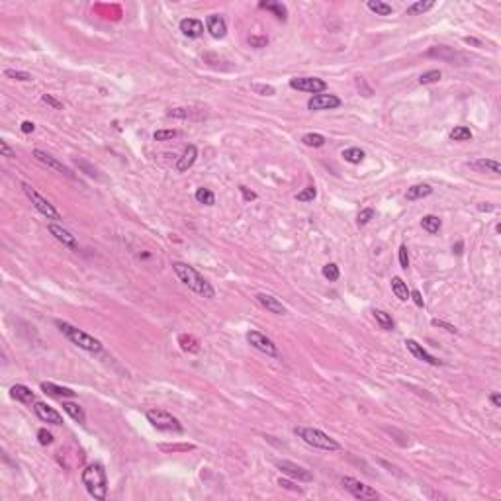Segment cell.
Segmentation results:
<instances>
[{
    "mask_svg": "<svg viewBox=\"0 0 501 501\" xmlns=\"http://www.w3.org/2000/svg\"><path fill=\"white\" fill-rule=\"evenodd\" d=\"M392 292L395 294V298L399 302H407L409 300V290H407V284L399 278V276H394L392 278Z\"/></svg>",
    "mask_w": 501,
    "mask_h": 501,
    "instance_id": "4316f807",
    "label": "cell"
},
{
    "mask_svg": "<svg viewBox=\"0 0 501 501\" xmlns=\"http://www.w3.org/2000/svg\"><path fill=\"white\" fill-rule=\"evenodd\" d=\"M10 395H12L14 399L22 401V403H32V401H36V394H34L28 386H24V384L12 386V388H10Z\"/></svg>",
    "mask_w": 501,
    "mask_h": 501,
    "instance_id": "44dd1931",
    "label": "cell"
},
{
    "mask_svg": "<svg viewBox=\"0 0 501 501\" xmlns=\"http://www.w3.org/2000/svg\"><path fill=\"white\" fill-rule=\"evenodd\" d=\"M464 41L468 45H476V47H482V43L478 41V39H474V37H464Z\"/></svg>",
    "mask_w": 501,
    "mask_h": 501,
    "instance_id": "680465c9",
    "label": "cell"
},
{
    "mask_svg": "<svg viewBox=\"0 0 501 501\" xmlns=\"http://www.w3.org/2000/svg\"><path fill=\"white\" fill-rule=\"evenodd\" d=\"M47 229H49V233L53 235L59 243H63L65 247H69L71 251H78V241H76V237L71 231H67L65 227H61L57 223H49Z\"/></svg>",
    "mask_w": 501,
    "mask_h": 501,
    "instance_id": "5bb4252c",
    "label": "cell"
},
{
    "mask_svg": "<svg viewBox=\"0 0 501 501\" xmlns=\"http://www.w3.org/2000/svg\"><path fill=\"white\" fill-rule=\"evenodd\" d=\"M166 116L169 118H182V120H186V118H190V110L188 108H175V110L166 112Z\"/></svg>",
    "mask_w": 501,
    "mask_h": 501,
    "instance_id": "f6af8a7d",
    "label": "cell"
},
{
    "mask_svg": "<svg viewBox=\"0 0 501 501\" xmlns=\"http://www.w3.org/2000/svg\"><path fill=\"white\" fill-rule=\"evenodd\" d=\"M161 450H194V445H171V447H166V445H161Z\"/></svg>",
    "mask_w": 501,
    "mask_h": 501,
    "instance_id": "f5cc1de1",
    "label": "cell"
},
{
    "mask_svg": "<svg viewBox=\"0 0 501 501\" xmlns=\"http://www.w3.org/2000/svg\"><path fill=\"white\" fill-rule=\"evenodd\" d=\"M239 190H241V194H243V198H245L247 202H251V200H257V194H255L253 190H249L247 186H239Z\"/></svg>",
    "mask_w": 501,
    "mask_h": 501,
    "instance_id": "9f6ffc18",
    "label": "cell"
},
{
    "mask_svg": "<svg viewBox=\"0 0 501 501\" xmlns=\"http://www.w3.org/2000/svg\"><path fill=\"white\" fill-rule=\"evenodd\" d=\"M20 129H22L24 133H34V131H36V124H34V122H30V120H26V122H22Z\"/></svg>",
    "mask_w": 501,
    "mask_h": 501,
    "instance_id": "11a10c76",
    "label": "cell"
},
{
    "mask_svg": "<svg viewBox=\"0 0 501 501\" xmlns=\"http://www.w3.org/2000/svg\"><path fill=\"white\" fill-rule=\"evenodd\" d=\"M206 30L215 39H223V37L227 36V24H225V20L221 18V16H217V14H210L206 18Z\"/></svg>",
    "mask_w": 501,
    "mask_h": 501,
    "instance_id": "2e32d148",
    "label": "cell"
},
{
    "mask_svg": "<svg viewBox=\"0 0 501 501\" xmlns=\"http://www.w3.org/2000/svg\"><path fill=\"white\" fill-rule=\"evenodd\" d=\"M22 190H24V194H26V196L30 198V202L34 204V208H36L41 215H45L47 219H61V214L55 210L53 204H51L49 200H45V198L41 196V194L37 192L32 184L22 182Z\"/></svg>",
    "mask_w": 501,
    "mask_h": 501,
    "instance_id": "8992f818",
    "label": "cell"
},
{
    "mask_svg": "<svg viewBox=\"0 0 501 501\" xmlns=\"http://www.w3.org/2000/svg\"><path fill=\"white\" fill-rule=\"evenodd\" d=\"M315 196H317L315 186H305L302 192H298V194H296V200H298V202H313Z\"/></svg>",
    "mask_w": 501,
    "mask_h": 501,
    "instance_id": "f35d334b",
    "label": "cell"
},
{
    "mask_svg": "<svg viewBox=\"0 0 501 501\" xmlns=\"http://www.w3.org/2000/svg\"><path fill=\"white\" fill-rule=\"evenodd\" d=\"M6 76H10V78H16V80H22V82H30V80H34L32 78V74L26 71H14V69H6L4 71Z\"/></svg>",
    "mask_w": 501,
    "mask_h": 501,
    "instance_id": "60d3db41",
    "label": "cell"
},
{
    "mask_svg": "<svg viewBox=\"0 0 501 501\" xmlns=\"http://www.w3.org/2000/svg\"><path fill=\"white\" fill-rule=\"evenodd\" d=\"M399 267L403 270L409 269V255H407V247L405 245L399 247Z\"/></svg>",
    "mask_w": 501,
    "mask_h": 501,
    "instance_id": "7dc6e473",
    "label": "cell"
},
{
    "mask_svg": "<svg viewBox=\"0 0 501 501\" xmlns=\"http://www.w3.org/2000/svg\"><path fill=\"white\" fill-rule=\"evenodd\" d=\"M247 341H249L251 347H255L257 351H261L263 355H267V357H280V353H278V347L274 345V341L269 339L265 333H261V331H249L247 333Z\"/></svg>",
    "mask_w": 501,
    "mask_h": 501,
    "instance_id": "ba28073f",
    "label": "cell"
},
{
    "mask_svg": "<svg viewBox=\"0 0 501 501\" xmlns=\"http://www.w3.org/2000/svg\"><path fill=\"white\" fill-rule=\"evenodd\" d=\"M41 102L49 104V106L55 108V110H61V108H63V104H61L59 100H55V98H53V96H51V94H43V96H41Z\"/></svg>",
    "mask_w": 501,
    "mask_h": 501,
    "instance_id": "816d5d0a",
    "label": "cell"
},
{
    "mask_svg": "<svg viewBox=\"0 0 501 501\" xmlns=\"http://www.w3.org/2000/svg\"><path fill=\"white\" fill-rule=\"evenodd\" d=\"M290 89L311 92V94H321L327 90V82L317 76H296V78H290Z\"/></svg>",
    "mask_w": 501,
    "mask_h": 501,
    "instance_id": "9c48e42d",
    "label": "cell"
},
{
    "mask_svg": "<svg viewBox=\"0 0 501 501\" xmlns=\"http://www.w3.org/2000/svg\"><path fill=\"white\" fill-rule=\"evenodd\" d=\"M278 485H280V487H284V489H290V491H298V493H302V489H300L298 485H294V482L286 480V478H278Z\"/></svg>",
    "mask_w": 501,
    "mask_h": 501,
    "instance_id": "f907efd6",
    "label": "cell"
},
{
    "mask_svg": "<svg viewBox=\"0 0 501 501\" xmlns=\"http://www.w3.org/2000/svg\"><path fill=\"white\" fill-rule=\"evenodd\" d=\"M366 6H368V10H370V12H374V14H378V16H390V14L394 12L392 4L382 2V0H368V2H366Z\"/></svg>",
    "mask_w": 501,
    "mask_h": 501,
    "instance_id": "83f0119b",
    "label": "cell"
},
{
    "mask_svg": "<svg viewBox=\"0 0 501 501\" xmlns=\"http://www.w3.org/2000/svg\"><path fill=\"white\" fill-rule=\"evenodd\" d=\"M489 401L493 403V407H501V395L495 392V394H491L489 395Z\"/></svg>",
    "mask_w": 501,
    "mask_h": 501,
    "instance_id": "6f0895ef",
    "label": "cell"
},
{
    "mask_svg": "<svg viewBox=\"0 0 501 501\" xmlns=\"http://www.w3.org/2000/svg\"><path fill=\"white\" fill-rule=\"evenodd\" d=\"M341 104H343L341 98L335 94H315L309 98L307 108L313 112H323V110H337Z\"/></svg>",
    "mask_w": 501,
    "mask_h": 501,
    "instance_id": "30bf717a",
    "label": "cell"
},
{
    "mask_svg": "<svg viewBox=\"0 0 501 501\" xmlns=\"http://www.w3.org/2000/svg\"><path fill=\"white\" fill-rule=\"evenodd\" d=\"M478 210H480V212H491V210H493V206H489V204H485V206H483V204H480V206H478Z\"/></svg>",
    "mask_w": 501,
    "mask_h": 501,
    "instance_id": "91938a15",
    "label": "cell"
},
{
    "mask_svg": "<svg viewBox=\"0 0 501 501\" xmlns=\"http://www.w3.org/2000/svg\"><path fill=\"white\" fill-rule=\"evenodd\" d=\"M41 390L47 395H53V397H59V399H67V397H74L76 395V392H72L71 388L57 386L53 382H41Z\"/></svg>",
    "mask_w": 501,
    "mask_h": 501,
    "instance_id": "ffe728a7",
    "label": "cell"
},
{
    "mask_svg": "<svg viewBox=\"0 0 501 501\" xmlns=\"http://www.w3.org/2000/svg\"><path fill=\"white\" fill-rule=\"evenodd\" d=\"M433 194V188L429 184H415L411 188H407L405 192V198L407 200H421V198H427Z\"/></svg>",
    "mask_w": 501,
    "mask_h": 501,
    "instance_id": "d4e9b609",
    "label": "cell"
},
{
    "mask_svg": "<svg viewBox=\"0 0 501 501\" xmlns=\"http://www.w3.org/2000/svg\"><path fill=\"white\" fill-rule=\"evenodd\" d=\"M441 225H443V223H441V219H439L437 215H425V217L421 219V227H423L427 233H431V235L439 233Z\"/></svg>",
    "mask_w": 501,
    "mask_h": 501,
    "instance_id": "d6a6232c",
    "label": "cell"
},
{
    "mask_svg": "<svg viewBox=\"0 0 501 501\" xmlns=\"http://www.w3.org/2000/svg\"><path fill=\"white\" fill-rule=\"evenodd\" d=\"M249 45L251 47H255V49H263V47H267L269 45V39L265 36H251L249 37Z\"/></svg>",
    "mask_w": 501,
    "mask_h": 501,
    "instance_id": "b9f144b4",
    "label": "cell"
},
{
    "mask_svg": "<svg viewBox=\"0 0 501 501\" xmlns=\"http://www.w3.org/2000/svg\"><path fill=\"white\" fill-rule=\"evenodd\" d=\"M63 409H65V413H67L69 417H72L76 423H80V425L87 423V415H85L82 407H80L78 403H72V401H65V399H63Z\"/></svg>",
    "mask_w": 501,
    "mask_h": 501,
    "instance_id": "603a6c76",
    "label": "cell"
},
{
    "mask_svg": "<svg viewBox=\"0 0 501 501\" xmlns=\"http://www.w3.org/2000/svg\"><path fill=\"white\" fill-rule=\"evenodd\" d=\"M179 345L184 353H198V351H200V343H198V339L196 337H192V335H180Z\"/></svg>",
    "mask_w": 501,
    "mask_h": 501,
    "instance_id": "4dcf8cb0",
    "label": "cell"
},
{
    "mask_svg": "<svg viewBox=\"0 0 501 501\" xmlns=\"http://www.w3.org/2000/svg\"><path fill=\"white\" fill-rule=\"evenodd\" d=\"M180 32L190 39H198L204 34V24L196 18H184L180 20Z\"/></svg>",
    "mask_w": 501,
    "mask_h": 501,
    "instance_id": "ac0fdd59",
    "label": "cell"
},
{
    "mask_svg": "<svg viewBox=\"0 0 501 501\" xmlns=\"http://www.w3.org/2000/svg\"><path fill=\"white\" fill-rule=\"evenodd\" d=\"M409 300H413L417 307H423V305H425V302H423V296H421V292H419V290H413V292H409Z\"/></svg>",
    "mask_w": 501,
    "mask_h": 501,
    "instance_id": "db71d44e",
    "label": "cell"
},
{
    "mask_svg": "<svg viewBox=\"0 0 501 501\" xmlns=\"http://www.w3.org/2000/svg\"><path fill=\"white\" fill-rule=\"evenodd\" d=\"M257 302L263 305L265 309H269L270 313H276V315H284L286 313V305L282 304L278 298L270 296V294H257Z\"/></svg>",
    "mask_w": 501,
    "mask_h": 501,
    "instance_id": "e0dca14e",
    "label": "cell"
},
{
    "mask_svg": "<svg viewBox=\"0 0 501 501\" xmlns=\"http://www.w3.org/2000/svg\"><path fill=\"white\" fill-rule=\"evenodd\" d=\"M372 315H374L376 323H378L382 329H386V331H392V329H394V319H392L390 313H386V311H382V309H374Z\"/></svg>",
    "mask_w": 501,
    "mask_h": 501,
    "instance_id": "1f68e13d",
    "label": "cell"
},
{
    "mask_svg": "<svg viewBox=\"0 0 501 501\" xmlns=\"http://www.w3.org/2000/svg\"><path fill=\"white\" fill-rule=\"evenodd\" d=\"M441 76H443V72L439 71V69H433V71L423 72V74L419 76V82H421V85H433V82H439Z\"/></svg>",
    "mask_w": 501,
    "mask_h": 501,
    "instance_id": "8d00e7d4",
    "label": "cell"
},
{
    "mask_svg": "<svg viewBox=\"0 0 501 501\" xmlns=\"http://www.w3.org/2000/svg\"><path fill=\"white\" fill-rule=\"evenodd\" d=\"M194 198H196L198 204H204V206H214L215 204V196L210 188H198Z\"/></svg>",
    "mask_w": 501,
    "mask_h": 501,
    "instance_id": "e575fe53",
    "label": "cell"
},
{
    "mask_svg": "<svg viewBox=\"0 0 501 501\" xmlns=\"http://www.w3.org/2000/svg\"><path fill=\"white\" fill-rule=\"evenodd\" d=\"M261 8H265V10H270L274 16L278 20H282V22H286V18H288V10H286V6L282 4V2H276V0H267V2H261L259 4Z\"/></svg>",
    "mask_w": 501,
    "mask_h": 501,
    "instance_id": "7402d4cb",
    "label": "cell"
},
{
    "mask_svg": "<svg viewBox=\"0 0 501 501\" xmlns=\"http://www.w3.org/2000/svg\"><path fill=\"white\" fill-rule=\"evenodd\" d=\"M323 276L329 280V282H335V280H339V267L335 265V263H327L325 267H323Z\"/></svg>",
    "mask_w": 501,
    "mask_h": 501,
    "instance_id": "74e56055",
    "label": "cell"
},
{
    "mask_svg": "<svg viewBox=\"0 0 501 501\" xmlns=\"http://www.w3.org/2000/svg\"><path fill=\"white\" fill-rule=\"evenodd\" d=\"M55 325H57L59 331L71 341L72 345H76L78 349H82V351H87V353H92V355L102 353V343L98 339H94V337L89 335V333H85L82 329H78V327H74V325H71V323H67V321H61V319H57Z\"/></svg>",
    "mask_w": 501,
    "mask_h": 501,
    "instance_id": "3957f363",
    "label": "cell"
},
{
    "mask_svg": "<svg viewBox=\"0 0 501 501\" xmlns=\"http://www.w3.org/2000/svg\"><path fill=\"white\" fill-rule=\"evenodd\" d=\"M37 441H39V445L47 447V445H51V443H53V435H51L47 429H39L37 431Z\"/></svg>",
    "mask_w": 501,
    "mask_h": 501,
    "instance_id": "7bdbcfd3",
    "label": "cell"
},
{
    "mask_svg": "<svg viewBox=\"0 0 501 501\" xmlns=\"http://www.w3.org/2000/svg\"><path fill=\"white\" fill-rule=\"evenodd\" d=\"M34 157H36L37 161L39 162H43L45 166H49V169H53V171H57V173H61V175H65V177H74L71 173V169L69 166H65L63 162L61 161H57L55 157H51L49 153H45V151H41V149H34V153H32Z\"/></svg>",
    "mask_w": 501,
    "mask_h": 501,
    "instance_id": "7c38bea8",
    "label": "cell"
},
{
    "mask_svg": "<svg viewBox=\"0 0 501 501\" xmlns=\"http://www.w3.org/2000/svg\"><path fill=\"white\" fill-rule=\"evenodd\" d=\"M462 247H464V243H462V241H458V243H456V245H454V247H452V251H454V253H458V255H460V253H462Z\"/></svg>",
    "mask_w": 501,
    "mask_h": 501,
    "instance_id": "94428289",
    "label": "cell"
},
{
    "mask_svg": "<svg viewBox=\"0 0 501 501\" xmlns=\"http://www.w3.org/2000/svg\"><path fill=\"white\" fill-rule=\"evenodd\" d=\"M147 421L157 431H164V433H182L184 431L179 419L173 413L164 411V409H149L147 411Z\"/></svg>",
    "mask_w": 501,
    "mask_h": 501,
    "instance_id": "5b68a950",
    "label": "cell"
},
{
    "mask_svg": "<svg viewBox=\"0 0 501 501\" xmlns=\"http://www.w3.org/2000/svg\"><path fill=\"white\" fill-rule=\"evenodd\" d=\"M343 159L347 162H351V164H360V162L364 161V151L360 149V147H349V149H345L343 151V155H341Z\"/></svg>",
    "mask_w": 501,
    "mask_h": 501,
    "instance_id": "f1b7e54d",
    "label": "cell"
},
{
    "mask_svg": "<svg viewBox=\"0 0 501 501\" xmlns=\"http://www.w3.org/2000/svg\"><path fill=\"white\" fill-rule=\"evenodd\" d=\"M296 435L304 441L305 445H309V447L313 448H319V450H327V452H335V450H339L341 445L333 439V437H329L327 433H323L319 429H313V427H298L296 429Z\"/></svg>",
    "mask_w": 501,
    "mask_h": 501,
    "instance_id": "277c9868",
    "label": "cell"
},
{
    "mask_svg": "<svg viewBox=\"0 0 501 501\" xmlns=\"http://www.w3.org/2000/svg\"><path fill=\"white\" fill-rule=\"evenodd\" d=\"M276 466H278V470H282V474H286V476L298 480V482H311L313 480L309 470H305L304 466L294 464L290 460H276Z\"/></svg>",
    "mask_w": 501,
    "mask_h": 501,
    "instance_id": "8fae6325",
    "label": "cell"
},
{
    "mask_svg": "<svg viewBox=\"0 0 501 501\" xmlns=\"http://www.w3.org/2000/svg\"><path fill=\"white\" fill-rule=\"evenodd\" d=\"M372 217H374V210H372V208H366V210H362V212L358 214V219H357L358 225H366V223H368V221H370Z\"/></svg>",
    "mask_w": 501,
    "mask_h": 501,
    "instance_id": "bcb514c9",
    "label": "cell"
},
{
    "mask_svg": "<svg viewBox=\"0 0 501 501\" xmlns=\"http://www.w3.org/2000/svg\"><path fill=\"white\" fill-rule=\"evenodd\" d=\"M431 8H435V0H417V2H413L411 6H407L405 14L407 16H417V14L429 12Z\"/></svg>",
    "mask_w": 501,
    "mask_h": 501,
    "instance_id": "484cf974",
    "label": "cell"
},
{
    "mask_svg": "<svg viewBox=\"0 0 501 501\" xmlns=\"http://www.w3.org/2000/svg\"><path fill=\"white\" fill-rule=\"evenodd\" d=\"M405 345H407V351H409L417 360H423V362H427L431 366H441V364H443L439 358H435L433 355H429V353L423 349V345H419L415 339H407L405 341Z\"/></svg>",
    "mask_w": 501,
    "mask_h": 501,
    "instance_id": "9a60e30c",
    "label": "cell"
},
{
    "mask_svg": "<svg viewBox=\"0 0 501 501\" xmlns=\"http://www.w3.org/2000/svg\"><path fill=\"white\" fill-rule=\"evenodd\" d=\"M251 89H253V92H257V94H261V96H272V94L276 92L274 87H270V85H253Z\"/></svg>",
    "mask_w": 501,
    "mask_h": 501,
    "instance_id": "ee69618b",
    "label": "cell"
},
{
    "mask_svg": "<svg viewBox=\"0 0 501 501\" xmlns=\"http://www.w3.org/2000/svg\"><path fill=\"white\" fill-rule=\"evenodd\" d=\"M470 166L478 169V171H487V173H493V175H499L501 173V164L495 159H478V161L470 162Z\"/></svg>",
    "mask_w": 501,
    "mask_h": 501,
    "instance_id": "cb8c5ba5",
    "label": "cell"
},
{
    "mask_svg": "<svg viewBox=\"0 0 501 501\" xmlns=\"http://www.w3.org/2000/svg\"><path fill=\"white\" fill-rule=\"evenodd\" d=\"M34 411L36 415L43 421V423H51V425H63V417L61 413L55 411L51 405L43 403V401H36L34 403Z\"/></svg>",
    "mask_w": 501,
    "mask_h": 501,
    "instance_id": "4fadbf2b",
    "label": "cell"
},
{
    "mask_svg": "<svg viewBox=\"0 0 501 501\" xmlns=\"http://www.w3.org/2000/svg\"><path fill=\"white\" fill-rule=\"evenodd\" d=\"M80 480H82V485L89 491L90 497L98 501H104L108 497V476L104 466L100 462H92L87 466L80 474Z\"/></svg>",
    "mask_w": 501,
    "mask_h": 501,
    "instance_id": "7a4b0ae2",
    "label": "cell"
},
{
    "mask_svg": "<svg viewBox=\"0 0 501 501\" xmlns=\"http://www.w3.org/2000/svg\"><path fill=\"white\" fill-rule=\"evenodd\" d=\"M0 155H2V157H8V159H14V157H16V151L2 139V141H0Z\"/></svg>",
    "mask_w": 501,
    "mask_h": 501,
    "instance_id": "c3c4849f",
    "label": "cell"
},
{
    "mask_svg": "<svg viewBox=\"0 0 501 501\" xmlns=\"http://www.w3.org/2000/svg\"><path fill=\"white\" fill-rule=\"evenodd\" d=\"M177 135H179L177 129H159L153 133V139L155 141H169V139H175Z\"/></svg>",
    "mask_w": 501,
    "mask_h": 501,
    "instance_id": "ab89813d",
    "label": "cell"
},
{
    "mask_svg": "<svg viewBox=\"0 0 501 501\" xmlns=\"http://www.w3.org/2000/svg\"><path fill=\"white\" fill-rule=\"evenodd\" d=\"M173 270H175V274L179 276V280L184 284V286H188L190 290H194L196 294L200 296H204V298H208V300H212L215 296V290L214 286L198 272L194 267H190V265H186V263H173Z\"/></svg>",
    "mask_w": 501,
    "mask_h": 501,
    "instance_id": "6da1fadb",
    "label": "cell"
},
{
    "mask_svg": "<svg viewBox=\"0 0 501 501\" xmlns=\"http://www.w3.org/2000/svg\"><path fill=\"white\" fill-rule=\"evenodd\" d=\"M431 323H433V327H441V329H445V331H448V333H458V329H456L454 325L443 321V319H433Z\"/></svg>",
    "mask_w": 501,
    "mask_h": 501,
    "instance_id": "681fc988",
    "label": "cell"
},
{
    "mask_svg": "<svg viewBox=\"0 0 501 501\" xmlns=\"http://www.w3.org/2000/svg\"><path fill=\"white\" fill-rule=\"evenodd\" d=\"M343 487L347 489V491H351L357 499L360 501H366V499H378L380 497V493L376 491L374 487H370V485H366V483H362L360 480H355V478H351V476H345L343 480Z\"/></svg>",
    "mask_w": 501,
    "mask_h": 501,
    "instance_id": "52a82bcc",
    "label": "cell"
},
{
    "mask_svg": "<svg viewBox=\"0 0 501 501\" xmlns=\"http://www.w3.org/2000/svg\"><path fill=\"white\" fill-rule=\"evenodd\" d=\"M450 139H452V141H470V139H472V131H470V127H466V125H456V127L450 131Z\"/></svg>",
    "mask_w": 501,
    "mask_h": 501,
    "instance_id": "836d02e7",
    "label": "cell"
},
{
    "mask_svg": "<svg viewBox=\"0 0 501 501\" xmlns=\"http://www.w3.org/2000/svg\"><path fill=\"white\" fill-rule=\"evenodd\" d=\"M429 57H439V59H445V61H454V57H456V51H452L450 47L447 45H435V47H431L429 51H427Z\"/></svg>",
    "mask_w": 501,
    "mask_h": 501,
    "instance_id": "f546056e",
    "label": "cell"
},
{
    "mask_svg": "<svg viewBox=\"0 0 501 501\" xmlns=\"http://www.w3.org/2000/svg\"><path fill=\"white\" fill-rule=\"evenodd\" d=\"M302 143L307 147H323L325 145V137L321 133H305L302 137Z\"/></svg>",
    "mask_w": 501,
    "mask_h": 501,
    "instance_id": "d590c367",
    "label": "cell"
},
{
    "mask_svg": "<svg viewBox=\"0 0 501 501\" xmlns=\"http://www.w3.org/2000/svg\"><path fill=\"white\" fill-rule=\"evenodd\" d=\"M198 159V149L196 145H188L184 151H182V155L179 157V161H177V171L179 173H184V171H188Z\"/></svg>",
    "mask_w": 501,
    "mask_h": 501,
    "instance_id": "d6986e66",
    "label": "cell"
}]
</instances>
